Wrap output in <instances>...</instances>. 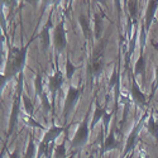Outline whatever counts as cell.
Masks as SVG:
<instances>
[{
	"label": "cell",
	"instance_id": "cell-1",
	"mask_svg": "<svg viewBox=\"0 0 158 158\" xmlns=\"http://www.w3.org/2000/svg\"><path fill=\"white\" fill-rule=\"evenodd\" d=\"M25 57H27V47L24 48H17V47H11L10 48V53L6 63V70H5V78L13 77L18 75L25 63Z\"/></svg>",
	"mask_w": 158,
	"mask_h": 158
},
{
	"label": "cell",
	"instance_id": "cell-2",
	"mask_svg": "<svg viewBox=\"0 0 158 158\" xmlns=\"http://www.w3.org/2000/svg\"><path fill=\"white\" fill-rule=\"evenodd\" d=\"M89 134H90V128H89V124H87V119H85L84 122H81L80 125H78L76 134L73 135V139L71 142V147L76 148V149L84 147L87 143Z\"/></svg>",
	"mask_w": 158,
	"mask_h": 158
},
{
	"label": "cell",
	"instance_id": "cell-3",
	"mask_svg": "<svg viewBox=\"0 0 158 158\" xmlns=\"http://www.w3.org/2000/svg\"><path fill=\"white\" fill-rule=\"evenodd\" d=\"M53 43L57 52H62L66 48L67 44V39H66V31H64V24L61 22L53 31Z\"/></svg>",
	"mask_w": 158,
	"mask_h": 158
},
{
	"label": "cell",
	"instance_id": "cell-4",
	"mask_svg": "<svg viewBox=\"0 0 158 158\" xmlns=\"http://www.w3.org/2000/svg\"><path fill=\"white\" fill-rule=\"evenodd\" d=\"M81 94V90L80 89H76L73 86H71L67 91V96H66V100H64V109H63V114L64 116H69V114L71 113V110L73 109L76 101L78 100V96Z\"/></svg>",
	"mask_w": 158,
	"mask_h": 158
},
{
	"label": "cell",
	"instance_id": "cell-5",
	"mask_svg": "<svg viewBox=\"0 0 158 158\" xmlns=\"http://www.w3.org/2000/svg\"><path fill=\"white\" fill-rule=\"evenodd\" d=\"M22 87H23V80H22V77H20V78H19V82H18V95H17V99H15L14 105H13V111H11V115H10V123H9V135L11 134V131H13V129H14V127H15V124H17V120H18L20 98L23 96V95H22Z\"/></svg>",
	"mask_w": 158,
	"mask_h": 158
},
{
	"label": "cell",
	"instance_id": "cell-6",
	"mask_svg": "<svg viewBox=\"0 0 158 158\" xmlns=\"http://www.w3.org/2000/svg\"><path fill=\"white\" fill-rule=\"evenodd\" d=\"M143 124H144V119H142V120L138 123V125H137V127H134V129L131 130V133L129 134L128 140H127V146H125V151L123 152V156H122L123 158H125L129 153L133 152V148H134L135 143H137V140H138V135H139L140 130H142Z\"/></svg>",
	"mask_w": 158,
	"mask_h": 158
},
{
	"label": "cell",
	"instance_id": "cell-7",
	"mask_svg": "<svg viewBox=\"0 0 158 158\" xmlns=\"http://www.w3.org/2000/svg\"><path fill=\"white\" fill-rule=\"evenodd\" d=\"M63 82H64L63 73H62L60 70H56V73L52 75V76L49 77V84H48L49 91H51L52 96H53V99H55V96H56V94H57V91H58V90L61 89V86L63 85Z\"/></svg>",
	"mask_w": 158,
	"mask_h": 158
},
{
	"label": "cell",
	"instance_id": "cell-8",
	"mask_svg": "<svg viewBox=\"0 0 158 158\" xmlns=\"http://www.w3.org/2000/svg\"><path fill=\"white\" fill-rule=\"evenodd\" d=\"M119 147V142L116 140L115 138V134H114V130H111L109 134H106V138H105V142L102 144V148H101V152H100V156L108 153L110 151H114Z\"/></svg>",
	"mask_w": 158,
	"mask_h": 158
},
{
	"label": "cell",
	"instance_id": "cell-9",
	"mask_svg": "<svg viewBox=\"0 0 158 158\" xmlns=\"http://www.w3.org/2000/svg\"><path fill=\"white\" fill-rule=\"evenodd\" d=\"M63 130H64V128H62V127H52V128H49L46 131L44 137H43V142L47 143V144L55 143V140L63 133Z\"/></svg>",
	"mask_w": 158,
	"mask_h": 158
},
{
	"label": "cell",
	"instance_id": "cell-10",
	"mask_svg": "<svg viewBox=\"0 0 158 158\" xmlns=\"http://www.w3.org/2000/svg\"><path fill=\"white\" fill-rule=\"evenodd\" d=\"M131 98L138 105H147V95L142 93V90L137 85L135 80L133 81V85H131Z\"/></svg>",
	"mask_w": 158,
	"mask_h": 158
},
{
	"label": "cell",
	"instance_id": "cell-11",
	"mask_svg": "<svg viewBox=\"0 0 158 158\" xmlns=\"http://www.w3.org/2000/svg\"><path fill=\"white\" fill-rule=\"evenodd\" d=\"M157 6H158V0H149L148 9H147V13H146V31L147 32L149 31L151 25H152V22L154 19V14H156Z\"/></svg>",
	"mask_w": 158,
	"mask_h": 158
},
{
	"label": "cell",
	"instance_id": "cell-12",
	"mask_svg": "<svg viewBox=\"0 0 158 158\" xmlns=\"http://www.w3.org/2000/svg\"><path fill=\"white\" fill-rule=\"evenodd\" d=\"M108 113H106V109L105 108H101V106H99V105L96 104V106H95V110H94V116H93V120H91V127H95L96 124H98V122L100 120V119H102V118L106 115Z\"/></svg>",
	"mask_w": 158,
	"mask_h": 158
},
{
	"label": "cell",
	"instance_id": "cell-13",
	"mask_svg": "<svg viewBox=\"0 0 158 158\" xmlns=\"http://www.w3.org/2000/svg\"><path fill=\"white\" fill-rule=\"evenodd\" d=\"M78 22H80L81 29H82V32H84V37H85L86 39H90L91 37H93V33H94V31H93V29H91V28L89 27V23H87L86 18H85L84 15H80V17H78Z\"/></svg>",
	"mask_w": 158,
	"mask_h": 158
},
{
	"label": "cell",
	"instance_id": "cell-14",
	"mask_svg": "<svg viewBox=\"0 0 158 158\" xmlns=\"http://www.w3.org/2000/svg\"><path fill=\"white\" fill-rule=\"evenodd\" d=\"M49 29H51V22H48V24L43 28L42 33H41V41H42V46L44 49H47L51 44V37H49Z\"/></svg>",
	"mask_w": 158,
	"mask_h": 158
},
{
	"label": "cell",
	"instance_id": "cell-15",
	"mask_svg": "<svg viewBox=\"0 0 158 158\" xmlns=\"http://www.w3.org/2000/svg\"><path fill=\"white\" fill-rule=\"evenodd\" d=\"M37 154H38V148H35L34 139H33V137H31L29 142H28L27 152L24 154V158H37Z\"/></svg>",
	"mask_w": 158,
	"mask_h": 158
},
{
	"label": "cell",
	"instance_id": "cell-16",
	"mask_svg": "<svg viewBox=\"0 0 158 158\" xmlns=\"http://www.w3.org/2000/svg\"><path fill=\"white\" fill-rule=\"evenodd\" d=\"M134 73H135V76H144V73H146V61H144L143 55H140V57L138 58V61L135 63Z\"/></svg>",
	"mask_w": 158,
	"mask_h": 158
},
{
	"label": "cell",
	"instance_id": "cell-17",
	"mask_svg": "<svg viewBox=\"0 0 158 158\" xmlns=\"http://www.w3.org/2000/svg\"><path fill=\"white\" fill-rule=\"evenodd\" d=\"M147 129L149 131V134L153 135L157 140H158V120L154 122V119L151 116L148 119V124H147Z\"/></svg>",
	"mask_w": 158,
	"mask_h": 158
},
{
	"label": "cell",
	"instance_id": "cell-18",
	"mask_svg": "<svg viewBox=\"0 0 158 158\" xmlns=\"http://www.w3.org/2000/svg\"><path fill=\"white\" fill-rule=\"evenodd\" d=\"M101 33H102V18L96 14L95 15V28H94V34L98 39L101 38Z\"/></svg>",
	"mask_w": 158,
	"mask_h": 158
},
{
	"label": "cell",
	"instance_id": "cell-19",
	"mask_svg": "<svg viewBox=\"0 0 158 158\" xmlns=\"http://www.w3.org/2000/svg\"><path fill=\"white\" fill-rule=\"evenodd\" d=\"M76 71H77V67L70 61V58L67 57V60H66V77L70 80V78H72V76H73V73Z\"/></svg>",
	"mask_w": 158,
	"mask_h": 158
},
{
	"label": "cell",
	"instance_id": "cell-20",
	"mask_svg": "<svg viewBox=\"0 0 158 158\" xmlns=\"http://www.w3.org/2000/svg\"><path fill=\"white\" fill-rule=\"evenodd\" d=\"M35 93H37V96H41L44 91H43V80H42V75L38 73L37 77H35Z\"/></svg>",
	"mask_w": 158,
	"mask_h": 158
},
{
	"label": "cell",
	"instance_id": "cell-21",
	"mask_svg": "<svg viewBox=\"0 0 158 158\" xmlns=\"http://www.w3.org/2000/svg\"><path fill=\"white\" fill-rule=\"evenodd\" d=\"M23 101H24V108H25V113H27V115H33V104H32V101L25 96V95H23Z\"/></svg>",
	"mask_w": 158,
	"mask_h": 158
},
{
	"label": "cell",
	"instance_id": "cell-22",
	"mask_svg": "<svg viewBox=\"0 0 158 158\" xmlns=\"http://www.w3.org/2000/svg\"><path fill=\"white\" fill-rule=\"evenodd\" d=\"M55 156H56V158H64V156H66L64 143H61L60 146L56 147V149H55Z\"/></svg>",
	"mask_w": 158,
	"mask_h": 158
},
{
	"label": "cell",
	"instance_id": "cell-23",
	"mask_svg": "<svg viewBox=\"0 0 158 158\" xmlns=\"http://www.w3.org/2000/svg\"><path fill=\"white\" fill-rule=\"evenodd\" d=\"M41 101H42V105H43V108H44V110L48 113V111H51V104H49V101H48V98H47V95H46V93H43L41 96Z\"/></svg>",
	"mask_w": 158,
	"mask_h": 158
},
{
	"label": "cell",
	"instance_id": "cell-24",
	"mask_svg": "<svg viewBox=\"0 0 158 158\" xmlns=\"http://www.w3.org/2000/svg\"><path fill=\"white\" fill-rule=\"evenodd\" d=\"M129 13L131 18L137 15V0H130L129 2Z\"/></svg>",
	"mask_w": 158,
	"mask_h": 158
},
{
	"label": "cell",
	"instance_id": "cell-25",
	"mask_svg": "<svg viewBox=\"0 0 158 158\" xmlns=\"http://www.w3.org/2000/svg\"><path fill=\"white\" fill-rule=\"evenodd\" d=\"M25 120L28 122V124L29 125H32V127H37V128H39V129H43V127L41 125V124H38L33 118H31V115H25Z\"/></svg>",
	"mask_w": 158,
	"mask_h": 158
},
{
	"label": "cell",
	"instance_id": "cell-26",
	"mask_svg": "<svg viewBox=\"0 0 158 158\" xmlns=\"http://www.w3.org/2000/svg\"><path fill=\"white\" fill-rule=\"evenodd\" d=\"M102 120H104V129L108 130L109 124H110V120H111V114H106V115L102 118Z\"/></svg>",
	"mask_w": 158,
	"mask_h": 158
},
{
	"label": "cell",
	"instance_id": "cell-27",
	"mask_svg": "<svg viewBox=\"0 0 158 158\" xmlns=\"http://www.w3.org/2000/svg\"><path fill=\"white\" fill-rule=\"evenodd\" d=\"M116 82H118V73H116V72H114V73L111 75V80H110V84H109V85H110V87H113Z\"/></svg>",
	"mask_w": 158,
	"mask_h": 158
},
{
	"label": "cell",
	"instance_id": "cell-28",
	"mask_svg": "<svg viewBox=\"0 0 158 158\" xmlns=\"http://www.w3.org/2000/svg\"><path fill=\"white\" fill-rule=\"evenodd\" d=\"M9 158H19V152L15 149L14 152H9Z\"/></svg>",
	"mask_w": 158,
	"mask_h": 158
},
{
	"label": "cell",
	"instance_id": "cell-29",
	"mask_svg": "<svg viewBox=\"0 0 158 158\" xmlns=\"http://www.w3.org/2000/svg\"><path fill=\"white\" fill-rule=\"evenodd\" d=\"M157 87H158V66L156 69V85H153V91H156Z\"/></svg>",
	"mask_w": 158,
	"mask_h": 158
},
{
	"label": "cell",
	"instance_id": "cell-30",
	"mask_svg": "<svg viewBox=\"0 0 158 158\" xmlns=\"http://www.w3.org/2000/svg\"><path fill=\"white\" fill-rule=\"evenodd\" d=\"M49 3H52V0H43V4L44 5H48Z\"/></svg>",
	"mask_w": 158,
	"mask_h": 158
},
{
	"label": "cell",
	"instance_id": "cell-31",
	"mask_svg": "<svg viewBox=\"0 0 158 158\" xmlns=\"http://www.w3.org/2000/svg\"><path fill=\"white\" fill-rule=\"evenodd\" d=\"M133 156H134V154H133V152H131V153H129V154H128L125 158H133Z\"/></svg>",
	"mask_w": 158,
	"mask_h": 158
},
{
	"label": "cell",
	"instance_id": "cell-32",
	"mask_svg": "<svg viewBox=\"0 0 158 158\" xmlns=\"http://www.w3.org/2000/svg\"><path fill=\"white\" fill-rule=\"evenodd\" d=\"M60 2V0H52V3H53V4H57Z\"/></svg>",
	"mask_w": 158,
	"mask_h": 158
},
{
	"label": "cell",
	"instance_id": "cell-33",
	"mask_svg": "<svg viewBox=\"0 0 158 158\" xmlns=\"http://www.w3.org/2000/svg\"><path fill=\"white\" fill-rule=\"evenodd\" d=\"M29 3H35V0H28Z\"/></svg>",
	"mask_w": 158,
	"mask_h": 158
},
{
	"label": "cell",
	"instance_id": "cell-34",
	"mask_svg": "<svg viewBox=\"0 0 158 158\" xmlns=\"http://www.w3.org/2000/svg\"><path fill=\"white\" fill-rule=\"evenodd\" d=\"M98 2H100V3H102V2H104V0H98Z\"/></svg>",
	"mask_w": 158,
	"mask_h": 158
}]
</instances>
